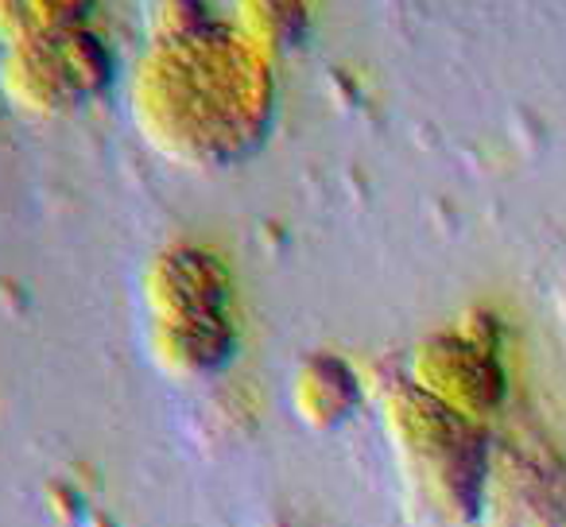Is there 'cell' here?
<instances>
[{
  "instance_id": "2",
  "label": "cell",
  "mask_w": 566,
  "mask_h": 527,
  "mask_svg": "<svg viewBox=\"0 0 566 527\" xmlns=\"http://www.w3.org/2000/svg\"><path fill=\"white\" fill-rule=\"evenodd\" d=\"M151 357L171 377H210L233 357V280L206 249L159 252L144 276Z\"/></svg>"
},
{
  "instance_id": "8",
  "label": "cell",
  "mask_w": 566,
  "mask_h": 527,
  "mask_svg": "<svg viewBox=\"0 0 566 527\" xmlns=\"http://www.w3.org/2000/svg\"><path fill=\"white\" fill-rule=\"evenodd\" d=\"M237 20L252 48L272 51L300 40L307 9H303V0H237Z\"/></svg>"
},
{
  "instance_id": "6",
  "label": "cell",
  "mask_w": 566,
  "mask_h": 527,
  "mask_svg": "<svg viewBox=\"0 0 566 527\" xmlns=\"http://www.w3.org/2000/svg\"><path fill=\"white\" fill-rule=\"evenodd\" d=\"M361 388L342 357L311 354L292 380V408L311 431H334L354 415Z\"/></svg>"
},
{
  "instance_id": "5",
  "label": "cell",
  "mask_w": 566,
  "mask_h": 527,
  "mask_svg": "<svg viewBox=\"0 0 566 527\" xmlns=\"http://www.w3.org/2000/svg\"><path fill=\"white\" fill-rule=\"evenodd\" d=\"M419 392L439 400L442 408L465 419H485L504 400V372L485 346L465 338H434L423 341L411 357V380Z\"/></svg>"
},
{
  "instance_id": "7",
  "label": "cell",
  "mask_w": 566,
  "mask_h": 527,
  "mask_svg": "<svg viewBox=\"0 0 566 527\" xmlns=\"http://www.w3.org/2000/svg\"><path fill=\"white\" fill-rule=\"evenodd\" d=\"M94 12V0H0V43L51 40V35L82 32Z\"/></svg>"
},
{
  "instance_id": "4",
  "label": "cell",
  "mask_w": 566,
  "mask_h": 527,
  "mask_svg": "<svg viewBox=\"0 0 566 527\" xmlns=\"http://www.w3.org/2000/svg\"><path fill=\"white\" fill-rule=\"evenodd\" d=\"M109 82L113 59L105 43L86 28L20 43L0 59V94L32 117H63V113L82 109L94 97H102Z\"/></svg>"
},
{
  "instance_id": "3",
  "label": "cell",
  "mask_w": 566,
  "mask_h": 527,
  "mask_svg": "<svg viewBox=\"0 0 566 527\" xmlns=\"http://www.w3.org/2000/svg\"><path fill=\"white\" fill-rule=\"evenodd\" d=\"M385 431L403 473L450 519H470L485 488V434L473 419L442 408L416 384L385 396Z\"/></svg>"
},
{
  "instance_id": "1",
  "label": "cell",
  "mask_w": 566,
  "mask_h": 527,
  "mask_svg": "<svg viewBox=\"0 0 566 527\" xmlns=\"http://www.w3.org/2000/svg\"><path fill=\"white\" fill-rule=\"evenodd\" d=\"M275 109L260 48L202 24L156 40L133 78V117L151 148L190 167H229L268 136Z\"/></svg>"
}]
</instances>
